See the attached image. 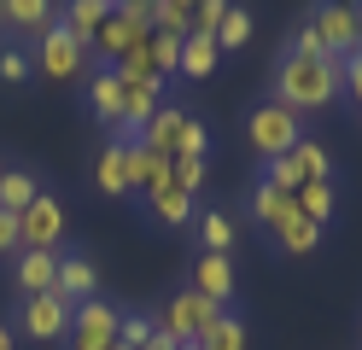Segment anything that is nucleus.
Wrapping results in <instances>:
<instances>
[{
	"label": "nucleus",
	"instance_id": "1",
	"mask_svg": "<svg viewBox=\"0 0 362 350\" xmlns=\"http://www.w3.org/2000/svg\"><path fill=\"white\" fill-rule=\"evenodd\" d=\"M339 93H345V82H339V59H304V53H286L275 59V93L269 100H281L292 111H327Z\"/></svg>",
	"mask_w": 362,
	"mask_h": 350
},
{
	"label": "nucleus",
	"instance_id": "2",
	"mask_svg": "<svg viewBox=\"0 0 362 350\" xmlns=\"http://www.w3.org/2000/svg\"><path fill=\"white\" fill-rule=\"evenodd\" d=\"M245 140H252L257 158L275 163V158H286L304 140V117L292 111V105H281V100H257L252 111H245Z\"/></svg>",
	"mask_w": 362,
	"mask_h": 350
},
{
	"label": "nucleus",
	"instance_id": "3",
	"mask_svg": "<svg viewBox=\"0 0 362 350\" xmlns=\"http://www.w3.org/2000/svg\"><path fill=\"white\" fill-rule=\"evenodd\" d=\"M71 298L59 292H35V298H18V315H12V333H24L30 344H59L71 333Z\"/></svg>",
	"mask_w": 362,
	"mask_h": 350
},
{
	"label": "nucleus",
	"instance_id": "4",
	"mask_svg": "<svg viewBox=\"0 0 362 350\" xmlns=\"http://www.w3.org/2000/svg\"><path fill=\"white\" fill-rule=\"evenodd\" d=\"M222 315V303H211V298H199L193 286H181V292H170L164 298V315H152L164 333L175 339V344H199L211 333V321Z\"/></svg>",
	"mask_w": 362,
	"mask_h": 350
},
{
	"label": "nucleus",
	"instance_id": "5",
	"mask_svg": "<svg viewBox=\"0 0 362 350\" xmlns=\"http://www.w3.org/2000/svg\"><path fill=\"white\" fill-rule=\"evenodd\" d=\"M82 64H88V41H76L71 23L53 18L47 30L35 35V70L53 76V82H71V76H82Z\"/></svg>",
	"mask_w": 362,
	"mask_h": 350
},
{
	"label": "nucleus",
	"instance_id": "6",
	"mask_svg": "<svg viewBox=\"0 0 362 350\" xmlns=\"http://www.w3.org/2000/svg\"><path fill=\"white\" fill-rule=\"evenodd\" d=\"M64 233H71V210H64L59 193L41 187V199L18 216V245H24V251H59Z\"/></svg>",
	"mask_w": 362,
	"mask_h": 350
},
{
	"label": "nucleus",
	"instance_id": "7",
	"mask_svg": "<svg viewBox=\"0 0 362 350\" xmlns=\"http://www.w3.org/2000/svg\"><path fill=\"white\" fill-rule=\"evenodd\" d=\"M117 310H111L105 298H82L76 310H71V350H117Z\"/></svg>",
	"mask_w": 362,
	"mask_h": 350
},
{
	"label": "nucleus",
	"instance_id": "8",
	"mask_svg": "<svg viewBox=\"0 0 362 350\" xmlns=\"http://www.w3.org/2000/svg\"><path fill=\"white\" fill-rule=\"evenodd\" d=\"M310 23H315V35L327 47V59L362 53V12H345V6H333V0H322V6L310 12Z\"/></svg>",
	"mask_w": 362,
	"mask_h": 350
},
{
	"label": "nucleus",
	"instance_id": "9",
	"mask_svg": "<svg viewBox=\"0 0 362 350\" xmlns=\"http://www.w3.org/2000/svg\"><path fill=\"white\" fill-rule=\"evenodd\" d=\"M146 35H152L146 23H134V18H117V6H111V18L100 23V35L88 41V59H100V64L111 70V64H117L123 53H134V47H141Z\"/></svg>",
	"mask_w": 362,
	"mask_h": 350
},
{
	"label": "nucleus",
	"instance_id": "10",
	"mask_svg": "<svg viewBox=\"0 0 362 350\" xmlns=\"http://www.w3.org/2000/svg\"><path fill=\"white\" fill-rule=\"evenodd\" d=\"M193 292L228 310V298H234V263H228L222 251H199V263H193Z\"/></svg>",
	"mask_w": 362,
	"mask_h": 350
},
{
	"label": "nucleus",
	"instance_id": "11",
	"mask_svg": "<svg viewBox=\"0 0 362 350\" xmlns=\"http://www.w3.org/2000/svg\"><path fill=\"white\" fill-rule=\"evenodd\" d=\"M53 280H59V251H18V263H12V286H18V298L53 292Z\"/></svg>",
	"mask_w": 362,
	"mask_h": 350
},
{
	"label": "nucleus",
	"instance_id": "12",
	"mask_svg": "<svg viewBox=\"0 0 362 350\" xmlns=\"http://www.w3.org/2000/svg\"><path fill=\"white\" fill-rule=\"evenodd\" d=\"M88 111H94V123L117 134V117H123V82H117V70H94L88 76Z\"/></svg>",
	"mask_w": 362,
	"mask_h": 350
},
{
	"label": "nucleus",
	"instance_id": "13",
	"mask_svg": "<svg viewBox=\"0 0 362 350\" xmlns=\"http://www.w3.org/2000/svg\"><path fill=\"white\" fill-rule=\"evenodd\" d=\"M53 292H59V298H71V303L94 298V292H100V269H94V257H82V251L64 257V251H59V280H53Z\"/></svg>",
	"mask_w": 362,
	"mask_h": 350
},
{
	"label": "nucleus",
	"instance_id": "14",
	"mask_svg": "<svg viewBox=\"0 0 362 350\" xmlns=\"http://www.w3.org/2000/svg\"><path fill=\"white\" fill-rule=\"evenodd\" d=\"M181 129H187V105L164 100V111H158L152 123L141 129V146H146V152H158V158H175V140H181Z\"/></svg>",
	"mask_w": 362,
	"mask_h": 350
},
{
	"label": "nucleus",
	"instance_id": "15",
	"mask_svg": "<svg viewBox=\"0 0 362 350\" xmlns=\"http://www.w3.org/2000/svg\"><path fill=\"white\" fill-rule=\"evenodd\" d=\"M123 158H129V193H152V187L170 181V158L146 152L141 140H123Z\"/></svg>",
	"mask_w": 362,
	"mask_h": 350
},
{
	"label": "nucleus",
	"instance_id": "16",
	"mask_svg": "<svg viewBox=\"0 0 362 350\" xmlns=\"http://www.w3.org/2000/svg\"><path fill=\"white\" fill-rule=\"evenodd\" d=\"M146 199V210H152V222H164V228H187L193 216H199V204L181 193L175 181H164V187H152V193H141Z\"/></svg>",
	"mask_w": 362,
	"mask_h": 350
},
{
	"label": "nucleus",
	"instance_id": "17",
	"mask_svg": "<svg viewBox=\"0 0 362 350\" xmlns=\"http://www.w3.org/2000/svg\"><path fill=\"white\" fill-rule=\"evenodd\" d=\"M41 199V175L24 170V163H12V170H0V210H12V216H24V210Z\"/></svg>",
	"mask_w": 362,
	"mask_h": 350
},
{
	"label": "nucleus",
	"instance_id": "18",
	"mask_svg": "<svg viewBox=\"0 0 362 350\" xmlns=\"http://www.w3.org/2000/svg\"><path fill=\"white\" fill-rule=\"evenodd\" d=\"M94 187H100L105 199H123V193H129V158H123V140H117V134H111L105 152L94 158Z\"/></svg>",
	"mask_w": 362,
	"mask_h": 350
},
{
	"label": "nucleus",
	"instance_id": "19",
	"mask_svg": "<svg viewBox=\"0 0 362 350\" xmlns=\"http://www.w3.org/2000/svg\"><path fill=\"white\" fill-rule=\"evenodd\" d=\"M0 18H6V30H18V35H41L59 18V6L53 0H0Z\"/></svg>",
	"mask_w": 362,
	"mask_h": 350
},
{
	"label": "nucleus",
	"instance_id": "20",
	"mask_svg": "<svg viewBox=\"0 0 362 350\" xmlns=\"http://www.w3.org/2000/svg\"><path fill=\"white\" fill-rule=\"evenodd\" d=\"M216 64H222V47H216L211 35H181V64H175V76H187V82H205Z\"/></svg>",
	"mask_w": 362,
	"mask_h": 350
},
{
	"label": "nucleus",
	"instance_id": "21",
	"mask_svg": "<svg viewBox=\"0 0 362 350\" xmlns=\"http://www.w3.org/2000/svg\"><path fill=\"white\" fill-rule=\"evenodd\" d=\"M292 210H298V199H292V193H281L275 181H257V187H252V216H257V228H269V233H275V228L292 216Z\"/></svg>",
	"mask_w": 362,
	"mask_h": 350
},
{
	"label": "nucleus",
	"instance_id": "22",
	"mask_svg": "<svg viewBox=\"0 0 362 350\" xmlns=\"http://www.w3.org/2000/svg\"><path fill=\"white\" fill-rule=\"evenodd\" d=\"M315 245H322V228H315L310 216H298V210L275 228V251H281V257H310Z\"/></svg>",
	"mask_w": 362,
	"mask_h": 350
},
{
	"label": "nucleus",
	"instance_id": "23",
	"mask_svg": "<svg viewBox=\"0 0 362 350\" xmlns=\"http://www.w3.org/2000/svg\"><path fill=\"white\" fill-rule=\"evenodd\" d=\"M64 23H71V35L76 41H94L100 35V23L111 18V0H64V12H59Z\"/></svg>",
	"mask_w": 362,
	"mask_h": 350
},
{
	"label": "nucleus",
	"instance_id": "24",
	"mask_svg": "<svg viewBox=\"0 0 362 350\" xmlns=\"http://www.w3.org/2000/svg\"><path fill=\"white\" fill-rule=\"evenodd\" d=\"M193 228H199V245H205V251H222V257L234 251V216H228V210H199Z\"/></svg>",
	"mask_w": 362,
	"mask_h": 350
},
{
	"label": "nucleus",
	"instance_id": "25",
	"mask_svg": "<svg viewBox=\"0 0 362 350\" xmlns=\"http://www.w3.org/2000/svg\"><path fill=\"white\" fill-rule=\"evenodd\" d=\"M292 199H298V216H310L315 228L333 222V181H304Z\"/></svg>",
	"mask_w": 362,
	"mask_h": 350
},
{
	"label": "nucleus",
	"instance_id": "26",
	"mask_svg": "<svg viewBox=\"0 0 362 350\" xmlns=\"http://www.w3.org/2000/svg\"><path fill=\"white\" fill-rule=\"evenodd\" d=\"M199 350H245V321L222 310V315L211 321V333L199 339Z\"/></svg>",
	"mask_w": 362,
	"mask_h": 350
},
{
	"label": "nucleus",
	"instance_id": "27",
	"mask_svg": "<svg viewBox=\"0 0 362 350\" xmlns=\"http://www.w3.org/2000/svg\"><path fill=\"white\" fill-rule=\"evenodd\" d=\"M30 76H35V53H30V47H0V82L24 88Z\"/></svg>",
	"mask_w": 362,
	"mask_h": 350
},
{
	"label": "nucleus",
	"instance_id": "28",
	"mask_svg": "<svg viewBox=\"0 0 362 350\" xmlns=\"http://www.w3.org/2000/svg\"><path fill=\"white\" fill-rule=\"evenodd\" d=\"M245 41H252V12L228 6V18H222V30H216V47H222V53H240Z\"/></svg>",
	"mask_w": 362,
	"mask_h": 350
},
{
	"label": "nucleus",
	"instance_id": "29",
	"mask_svg": "<svg viewBox=\"0 0 362 350\" xmlns=\"http://www.w3.org/2000/svg\"><path fill=\"white\" fill-rule=\"evenodd\" d=\"M292 158L304 163V181H333V158H327L322 140H298V146H292Z\"/></svg>",
	"mask_w": 362,
	"mask_h": 350
},
{
	"label": "nucleus",
	"instance_id": "30",
	"mask_svg": "<svg viewBox=\"0 0 362 350\" xmlns=\"http://www.w3.org/2000/svg\"><path fill=\"white\" fill-rule=\"evenodd\" d=\"M111 70H117V82H146V76H158V64H152V35L134 47V53H123Z\"/></svg>",
	"mask_w": 362,
	"mask_h": 350
},
{
	"label": "nucleus",
	"instance_id": "31",
	"mask_svg": "<svg viewBox=\"0 0 362 350\" xmlns=\"http://www.w3.org/2000/svg\"><path fill=\"white\" fill-rule=\"evenodd\" d=\"M205 175H211V163H199V158H170V181L181 187L187 199H199V187H205Z\"/></svg>",
	"mask_w": 362,
	"mask_h": 350
},
{
	"label": "nucleus",
	"instance_id": "32",
	"mask_svg": "<svg viewBox=\"0 0 362 350\" xmlns=\"http://www.w3.org/2000/svg\"><path fill=\"white\" fill-rule=\"evenodd\" d=\"M152 64H158V82H170L175 64H181V35H158L152 30Z\"/></svg>",
	"mask_w": 362,
	"mask_h": 350
},
{
	"label": "nucleus",
	"instance_id": "33",
	"mask_svg": "<svg viewBox=\"0 0 362 350\" xmlns=\"http://www.w3.org/2000/svg\"><path fill=\"white\" fill-rule=\"evenodd\" d=\"M228 6H234V0H199V6H193V35H211V41H216Z\"/></svg>",
	"mask_w": 362,
	"mask_h": 350
},
{
	"label": "nucleus",
	"instance_id": "34",
	"mask_svg": "<svg viewBox=\"0 0 362 350\" xmlns=\"http://www.w3.org/2000/svg\"><path fill=\"white\" fill-rule=\"evenodd\" d=\"M205 152H211V129L187 117V129H181V140H175V158H199L205 163Z\"/></svg>",
	"mask_w": 362,
	"mask_h": 350
},
{
	"label": "nucleus",
	"instance_id": "35",
	"mask_svg": "<svg viewBox=\"0 0 362 350\" xmlns=\"http://www.w3.org/2000/svg\"><path fill=\"white\" fill-rule=\"evenodd\" d=\"M263 181H275L281 193H298V187H304V163L286 152V158H275V163H269V175H263Z\"/></svg>",
	"mask_w": 362,
	"mask_h": 350
},
{
	"label": "nucleus",
	"instance_id": "36",
	"mask_svg": "<svg viewBox=\"0 0 362 350\" xmlns=\"http://www.w3.org/2000/svg\"><path fill=\"white\" fill-rule=\"evenodd\" d=\"M152 315H123L117 321V344H129V350H146V339H152Z\"/></svg>",
	"mask_w": 362,
	"mask_h": 350
},
{
	"label": "nucleus",
	"instance_id": "37",
	"mask_svg": "<svg viewBox=\"0 0 362 350\" xmlns=\"http://www.w3.org/2000/svg\"><path fill=\"white\" fill-rule=\"evenodd\" d=\"M286 47H292V53H304V59H327V47H322V35H315V23H310V18L298 23V30H292V41H286Z\"/></svg>",
	"mask_w": 362,
	"mask_h": 350
},
{
	"label": "nucleus",
	"instance_id": "38",
	"mask_svg": "<svg viewBox=\"0 0 362 350\" xmlns=\"http://www.w3.org/2000/svg\"><path fill=\"white\" fill-rule=\"evenodd\" d=\"M339 82H345V93L362 105V53H351V59H339Z\"/></svg>",
	"mask_w": 362,
	"mask_h": 350
},
{
	"label": "nucleus",
	"instance_id": "39",
	"mask_svg": "<svg viewBox=\"0 0 362 350\" xmlns=\"http://www.w3.org/2000/svg\"><path fill=\"white\" fill-rule=\"evenodd\" d=\"M24 245H18V216L12 210H0V257H18Z\"/></svg>",
	"mask_w": 362,
	"mask_h": 350
},
{
	"label": "nucleus",
	"instance_id": "40",
	"mask_svg": "<svg viewBox=\"0 0 362 350\" xmlns=\"http://www.w3.org/2000/svg\"><path fill=\"white\" fill-rule=\"evenodd\" d=\"M146 350H181L170 333H164V327H152V339H146Z\"/></svg>",
	"mask_w": 362,
	"mask_h": 350
},
{
	"label": "nucleus",
	"instance_id": "41",
	"mask_svg": "<svg viewBox=\"0 0 362 350\" xmlns=\"http://www.w3.org/2000/svg\"><path fill=\"white\" fill-rule=\"evenodd\" d=\"M0 350H18V333H12V321H0Z\"/></svg>",
	"mask_w": 362,
	"mask_h": 350
},
{
	"label": "nucleus",
	"instance_id": "42",
	"mask_svg": "<svg viewBox=\"0 0 362 350\" xmlns=\"http://www.w3.org/2000/svg\"><path fill=\"white\" fill-rule=\"evenodd\" d=\"M333 6H345V12H362V0H333Z\"/></svg>",
	"mask_w": 362,
	"mask_h": 350
},
{
	"label": "nucleus",
	"instance_id": "43",
	"mask_svg": "<svg viewBox=\"0 0 362 350\" xmlns=\"http://www.w3.org/2000/svg\"><path fill=\"white\" fill-rule=\"evenodd\" d=\"M170 6H181V12H193V6H199V0H170Z\"/></svg>",
	"mask_w": 362,
	"mask_h": 350
},
{
	"label": "nucleus",
	"instance_id": "44",
	"mask_svg": "<svg viewBox=\"0 0 362 350\" xmlns=\"http://www.w3.org/2000/svg\"><path fill=\"white\" fill-rule=\"evenodd\" d=\"M0 35H6V18H0Z\"/></svg>",
	"mask_w": 362,
	"mask_h": 350
},
{
	"label": "nucleus",
	"instance_id": "45",
	"mask_svg": "<svg viewBox=\"0 0 362 350\" xmlns=\"http://www.w3.org/2000/svg\"><path fill=\"white\" fill-rule=\"evenodd\" d=\"M181 350H199V344H181Z\"/></svg>",
	"mask_w": 362,
	"mask_h": 350
},
{
	"label": "nucleus",
	"instance_id": "46",
	"mask_svg": "<svg viewBox=\"0 0 362 350\" xmlns=\"http://www.w3.org/2000/svg\"><path fill=\"white\" fill-rule=\"evenodd\" d=\"M117 350H129V344H117Z\"/></svg>",
	"mask_w": 362,
	"mask_h": 350
},
{
	"label": "nucleus",
	"instance_id": "47",
	"mask_svg": "<svg viewBox=\"0 0 362 350\" xmlns=\"http://www.w3.org/2000/svg\"><path fill=\"white\" fill-rule=\"evenodd\" d=\"M356 117H362V105H356Z\"/></svg>",
	"mask_w": 362,
	"mask_h": 350
},
{
	"label": "nucleus",
	"instance_id": "48",
	"mask_svg": "<svg viewBox=\"0 0 362 350\" xmlns=\"http://www.w3.org/2000/svg\"><path fill=\"white\" fill-rule=\"evenodd\" d=\"M0 170H6V163H0Z\"/></svg>",
	"mask_w": 362,
	"mask_h": 350
},
{
	"label": "nucleus",
	"instance_id": "49",
	"mask_svg": "<svg viewBox=\"0 0 362 350\" xmlns=\"http://www.w3.org/2000/svg\"><path fill=\"white\" fill-rule=\"evenodd\" d=\"M111 6H117V0H111Z\"/></svg>",
	"mask_w": 362,
	"mask_h": 350
}]
</instances>
